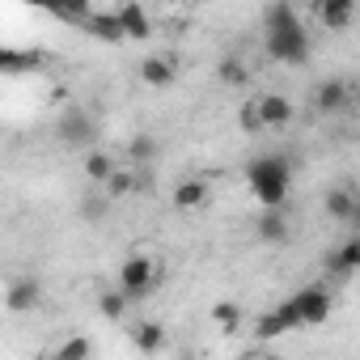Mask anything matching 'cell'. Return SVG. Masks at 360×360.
Returning a JSON list of instances; mask_svg holds the SVG:
<instances>
[{
  "label": "cell",
  "instance_id": "cell-1",
  "mask_svg": "<svg viewBox=\"0 0 360 360\" xmlns=\"http://www.w3.org/2000/svg\"><path fill=\"white\" fill-rule=\"evenodd\" d=\"M246 187L263 208H284L292 191V161L284 153H263L246 165Z\"/></svg>",
  "mask_w": 360,
  "mask_h": 360
},
{
  "label": "cell",
  "instance_id": "cell-2",
  "mask_svg": "<svg viewBox=\"0 0 360 360\" xmlns=\"http://www.w3.org/2000/svg\"><path fill=\"white\" fill-rule=\"evenodd\" d=\"M314 43L305 34V26H288V30H267V56L284 68H301L309 60Z\"/></svg>",
  "mask_w": 360,
  "mask_h": 360
},
{
  "label": "cell",
  "instance_id": "cell-3",
  "mask_svg": "<svg viewBox=\"0 0 360 360\" xmlns=\"http://www.w3.org/2000/svg\"><path fill=\"white\" fill-rule=\"evenodd\" d=\"M153 284H157V263H153L148 255H127L123 267H119V288H123L131 301H140V297L153 292Z\"/></svg>",
  "mask_w": 360,
  "mask_h": 360
},
{
  "label": "cell",
  "instance_id": "cell-4",
  "mask_svg": "<svg viewBox=\"0 0 360 360\" xmlns=\"http://www.w3.org/2000/svg\"><path fill=\"white\" fill-rule=\"evenodd\" d=\"M292 305H297V314H301L305 326H322L330 318V309H335V301H330V292L322 284H309V288L292 292Z\"/></svg>",
  "mask_w": 360,
  "mask_h": 360
},
{
  "label": "cell",
  "instance_id": "cell-5",
  "mask_svg": "<svg viewBox=\"0 0 360 360\" xmlns=\"http://www.w3.org/2000/svg\"><path fill=\"white\" fill-rule=\"evenodd\" d=\"M60 140L68 144V148H85L89 140H94V131H98V123H94V115L89 110H81V106H68L64 115H60Z\"/></svg>",
  "mask_w": 360,
  "mask_h": 360
},
{
  "label": "cell",
  "instance_id": "cell-6",
  "mask_svg": "<svg viewBox=\"0 0 360 360\" xmlns=\"http://www.w3.org/2000/svg\"><path fill=\"white\" fill-rule=\"evenodd\" d=\"M322 208H326V217L330 221H339V225H356V217H360V191L356 187H330L326 191V200H322Z\"/></svg>",
  "mask_w": 360,
  "mask_h": 360
},
{
  "label": "cell",
  "instance_id": "cell-7",
  "mask_svg": "<svg viewBox=\"0 0 360 360\" xmlns=\"http://www.w3.org/2000/svg\"><path fill=\"white\" fill-rule=\"evenodd\" d=\"M347 102H352V85H347V81L326 77V81L314 85V106H318V115H339Z\"/></svg>",
  "mask_w": 360,
  "mask_h": 360
},
{
  "label": "cell",
  "instance_id": "cell-8",
  "mask_svg": "<svg viewBox=\"0 0 360 360\" xmlns=\"http://www.w3.org/2000/svg\"><path fill=\"white\" fill-rule=\"evenodd\" d=\"M140 81L148 89H169L178 81V60L174 56H144L140 60Z\"/></svg>",
  "mask_w": 360,
  "mask_h": 360
},
{
  "label": "cell",
  "instance_id": "cell-9",
  "mask_svg": "<svg viewBox=\"0 0 360 360\" xmlns=\"http://www.w3.org/2000/svg\"><path fill=\"white\" fill-rule=\"evenodd\" d=\"M208 178H183L174 191H169V200H174V208L178 212H195V208H204L208 204Z\"/></svg>",
  "mask_w": 360,
  "mask_h": 360
},
{
  "label": "cell",
  "instance_id": "cell-10",
  "mask_svg": "<svg viewBox=\"0 0 360 360\" xmlns=\"http://www.w3.org/2000/svg\"><path fill=\"white\" fill-rule=\"evenodd\" d=\"M326 271L330 276H352V271H360V233L356 238H347V242H339L335 250H326Z\"/></svg>",
  "mask_w": 360,
  "mask_h": 360
},
{
  "label": "cell",
  "instance_id": "cell-11",
  "mask_svg": "<svg viewBox=\"0 0 360 360\" xmlns=\"http://www.w3.org/2000/svg\"><path fill=\"white\" fill-rule=\"evenodd\" d=\"M259 115H263V127H288L292 123V102L284 94H259L255 98Z\"/></svg>",
  "mask_w": 360,
  "mask_h": 360
},
{
  "label": "cell",
  "instance_id": "cell-12",
  "mask_svg": "<svg viewBox=\"0 0 360 360\" xmlns=\"http://www.w3.org/2000/svg\"><path fill=\"white\" fill-rule=\"evenodd\" d=\"M39 297H43L39 280H34V276H18V280L9 284V292H5V305H9L13 314H26V309L39 305Z\"/></svg>",
  "mask_w": 360,
  "mask_h": 360
},
{
  "label": "cell",
  "instance_id": "cell-13",
  "mask_svg": "<svg viewBox=\"0 0 360 360\" xmlns=\"http://www.w3.org/2000/svg\"><path fill=\"white\" fill-rule=\"evenodd\" d=\"M119 22H123V30H127L131 43H144L153 34V18H148V9L140 5V0H127V5L119 9Z\"/></svg>",
  "mask_w": 360,
  "mask_h": 360
},
{
  "label": "cell",
  "instance_id": "cell-14",
  "mask_svg": "<svg viewBox=\"0 0 360 360\" xmlns=\"http://www.w3.org/2000/svg\"><path fill=\"white\" fill-rule=\"evenodd\" d=\"M85 30H89L98 43H110V47H115V43H127V30H123V22H119V9H115V13H106V9L94 13V18L85 22Z\"/></svg>",
  "mask_w": 360,
  "mask_h": 360
},
{
  "label": "cell",
  "instance_id": "cell-15",
  "mask_svg": "<svg viewBox=\"0 0 360 360\" xmlns=\"http://www.w3.org/2000/svg\"><path fill=\"white\" fill-rule=\"evenodd\" d=\"M255 233H259V242H271V246H280V242H288V217H284V208H263V217L255 221Z\"/></svg>",
  "mask_w": 360,
  "mask_h": 360
},
{
  "label": "cell",
  "instance_id": "cell-16",
  "mask_svg": "<svg viewBox=\"0 0 360 360\" xmlns=\"http://www.w3.org/2000/svg\"><path fill=\"white\" fill-rule=\"evenodd\" d=\"M356 18V5H347V0H318V22L326 30H347Z\"/></svg>",
  "mask_w": 360,
  "mask_h": 360
},
{
  "label": "cell",
  "instance_id": "cell-17",
  "mask_svg": "<svg viewBox=\"0 0 360 360\" xmlns=\"http://www.w3.org/2000/svg\"><path fill=\"white\" fill-rule=\"evenodd\" d=\"M127 335H131V347L144 352V356H153V352L165 347V326H161V322H136Z\"/></svg>",
  "mask_w": 360,
  "mask_h": 360
},
{
  "label": "cell",
  "instance_id": "cell-18",
  "mask_svg": "<svg viewBox=\"0 0 360 360\" xmlns=\"http://www.w3.org/2000/svg\"><path fill=\"white\" fill-rule=\"evenodd\" d=\"M115 169H119V165H115V157H110V153H98V148H94V153L85 157V178H89V183H98V187H106V183H110Z\"/></svg>",
  "mask_w": 360,
  "mask_h": 360
},
{
  "label": "cell",
  "instance_id": "cell-19",
  "mask_svg": "<svg viewBox=\"0 0 360 360\" xmlns=\"http://www.w3.org/2000/svg\"><path fill=\"white\" fill-rule=\"evenodd\" d=\"M217 72H221V81H225L229 89H246V85H250V68H246L238 56H225Z\"/></svg>",
  "mask_w": 360,
  "mask_h": 360
},
{
  "label": "cell",
  "instance_id": "cell-20",
  "mask_svg": "<svg viewBox=\"0 0 360 360\" xmlns=\"http://www.w3.org/2000/svg\"><path fill=\"white\" fill-rule=\"evenodd\" d=\"M102 191H106L110 200H127V195H136V191H140V178H136L131 169H115V178H110Z\"/></svg>",
  "mask_w": 360,
  "mask_h": 360
},
{
  "label": "cell",
  "instance_id": "cell-21",
  "mask_svg": "<svg viewBox=\"0 0 360 360\" xmlns=\"http://www.w3.org/2000/svg\"><path fill=\"white\" fill-rule=\"evenodd\" d=\"M127 301H131V297H127L123 288H115V292H102V297H98V314H102L106 322H119V318L127 314Z\"/></svg>",
  "mask_w": 360,
  "mask_h": 360
},
{
  "label": "cell",
  "instance_id": "cell-22",
  "mask_svg": "<svg viewBox=\"0 0 360 360\" xmlns=\"http://www.w3.org/2000/svg\"><path fill=\"white\" fill-rule=\"evenodd\" d=\"M212 322H217L225 335H233V330L242 326V305H238V301H217V305H212Z\"/></svg>",
  "mask_w": 360,
  "mask_h": 360
},
{
  "label": "cell",
  "instance_id": "cell-23",
  "mask_svg": "<svg viewBox=\"0 0 360 360\" xmlns=\"http://www.w3.org/2000/svg\"><path fill=\"white\" fill-rule=\"evenodd\" d=\"M255 335H259V339H280V335H288V322H284V314H280V309H267V314H259V318H255Z\"/></svg>",
  "mask_w": 360,
  "mask_h": 360
},
{
  "label": "cell",
  "instance_id": "cell-24",
  "mask_svg": "<svg viewBox=\"0 0 360 360\" xmlns=\"http://www.w3.org/2000/svg\"><path fill=\"white\" fill-rule=\"evenodd\" d=\"M89 18H94V0H64V5H60V22L85 26Z\"/></svg>",
  "mask_w": 360,
  "mask_h": 360
},
{
  "label": "cell",
  "instance_id": "cell-25",
  "mask_svg": "<svg viewBox=\"0 0 360 360\" xmlns=\"http://www.w3.org/2000/svg\"><path fill=\"white\" fill-rule=\"evenodd\" d=\"M127 157H131L136 165H148V161L157 157V140H153V136H144V131H140V136H131V140H127Z\"/></svg>",
  "mask_w": 360,
  "mask_h": 360
},
{
  "label": "cell",
  "instance_id": "cell-26",
  "mask_svg": "<svg viewBox=\"0 0 360 360\" xmlns=\"http://www.w3.org/2000/svg\"><path fill=\"white\" fill-rule=\"evenodd\" d=\"M89 356H94V343L81 339V335H77V339H64V343L56 347V360H89Z\"/></svg>",
  "mask_w": 360,
  "mask_h": 360
},
{
  "label": "cell",
  "instance_id": "cell-27",
  "mask_svg": "<svg viewBox=\"0 0 360 360\" xmlns=\"http://www.w3.org/2000/svg\"><path fill=\"white\" fill-rule=\"evenodd\" d=\"M238 119H242V131H246V136H255V131H263V115H259V106H255V102H246Z\"/></svg>",
  "mask_w": 360,
  "mask_h": 360
},
{
  "label": "cell",
  "instance_id": "cell-28",
  "mask_svg": "<svg viewBox=\"0 0 360 360\" xmlns=\"http://www.w3.org/2000/svg\"><path fill=\"white\" fill-rule=\"evenodd\" d=\"M43 64V56H5V60H0V68H5V72H22V68H39Z\"/></svg>",
  "mask_w": 360,
  "mask_h": 360
},
{
  "label": "cell",
  "instance_id": "cell-29",
  "mask_svg": "<svg viewBox=\"0 0 360 360\" xmlns=\"http://www.w3.org/2000/svg\"><path fill=\"white\" fill-rule=\"evenodd\" d=\"M106 200H110V195H102V191H98V195H89V200L81 204V217H85V221H98V217L106 212Z\"/></svg>",
  "mask_w": 360,
  "mask_h": 360
},
{
  "label": "cell",
  "instance_id": "cell-30",
  "mask_svg": "<svg viewBox=\"0 0 360 360\" xmlns=\"http://www.w3.org/2000/svg\"><path fill=\"white\" fill-rule=\"evenodd\" d=\"M276 309L284 314V322H288V330H301V326H305V322H301V314H297V305H292V297H288V301H280Z\"/></svg>",
  "mask_w": 360,
  "mask_h": 360
},
{
  "label": "cell",
  "instance_id": "cell-31",
  "mask_svg": "<svg viewBox=\"0 0 360 360\" xmlns=\"http://www.w3.org/2000/svg\"><path fill=\"white\" fill-rule=\"evenodd\" d=\"M30 5H39V9H47V13L60 18V5H64V0H30Z\"/></svg>",
  "mask_w": 360,
  "mask_h": 360
},
{
  "label": "cell",
  "instance_id": "cell-32",
  "mask_svg": "<svg viewBox=\"0 0 360 360\" xmlns=\"http://www.w3.org/2000/svg\"><path fill=\"white\" fill-rule=\"evenodd\" d=\"M352 102H356V106H360V81H356V85H352Z\"/></svg>",
  "mask_w": 360,
  "mask_h": 360
},
{
  "label": "cell",
  "instance_id": "cell-33",
  "mask_svg": "<svg viewBox=\"0 0 360 360\" xmlns=\"http://www.w3.org/2000/svg\"><path fill=\"white\" fill-rule=\"evenodd\" d=\"M352 229H356V233H360V217H356V225H352Z\"/></svg>",
  "mask_w": 360,
  "mask_h": 360
},
{
  "label": "cell",
  "instance_id": "cell-34",
  "mask_svg": "<svg viewBox=\"0 0 360 360\" xmlns=\"http://www.w3.org/2000/svg\"><path fill=\"white\" fill-rule=\"evenodd\" d=\"M347 5H360V0H347Z\"/></svg>",
  "mask_w": 360,
  "mask_h": 360
}]
</instances>
